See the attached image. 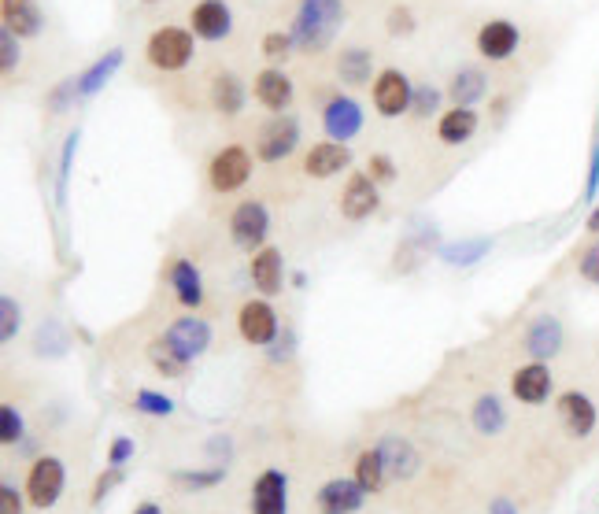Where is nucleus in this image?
<instances>
[{"mask_svg":"<svg viewBox=\"0 0 599 514\" xmlns=\"http://www.w3.org/2000/svg\"><path fill=\"white\" fill-rule=\"evenodd\" d=\"M26 492L23 489H15L12 481H4L0 485V514H23L26 511Z\"/></svg>","mask_w":599,"mask_h":514,"instance_id":"8fccbe9b","label":"nucleus"},{"mask_svg":"<svg viewBox=\"0 0 599 514\" xmlns=\"http://www.w3.org/2000/svg\"><path fill=\"white\" fill-rule=\"evenodd\" d=\"M123 470H115V466H104V470H100L97 474V481H93V492H89V503H93V507H100V503L108 500L111 496V489H115V485H123Z\"/></svg>","mask_w":599,"mask_h":514,"instance_id":"49530a36","label":"nucleus"},{"mask_svg":"<svg viewBox=\"0 0 599 514\" xmlns=\"http://www.w3.org/2000/svg\"><path fill=\"white\" fill-rule=\"evenodd\" d=\"M189 30L196 34V41H226L233 34V12L226 0H196L189 8Z\"/></svg>","mask_w":599,"mask_h":514,"instance_id":"6ab92c4d","label":"nucleus"},{"mask_svg":"<svg viewBox=\"0 0 599 514\" xmlns=\"http://www.w3.org/2000/svg\"><path fill=\"white\" fill-rule=\"evenodd\" d=\"M252 97H256L259 108L270 111V115H285V111L293 108L296 86H293V78H289L285 67L267 63V67L256 71V78H252Z\"/></svg>","mask_w":599,"mask_h":514,"instance_id":"4468645a","label":"nucleus"},{"mask_svg":"<svg viewBox=\"0 0 599 514\" xmlns=\"http://www.w3.org/2000/svg\"><path fill=\"white\" fill-rule=\"evenodd\" d=\"M211 108L219 111L222 119H237L241 111L248 108V97H252V86H248L241 74L233 71H215L211 78Z\"/></svg>","mask_w":599,"mask_h":514,"instance_id":"5701e85b","label":"nucleus"},{"mask_svg":"<svg viewBox=\"0 0 599 514\" xmlns=\"http://www.w3.org/2000/svg\"><path fill=\"white\" fill-rule=\"evenodd\" d=\"M141 4H159V0H141Z\"/></svg>","mask_w":599,"mask_h":514,"instance_id":"4d7b16f0","label":"nucleus"},{"mask_svg":"<svg viewBox=\"0 0 599 514\" xmlns=\"http://www.w3.org/2000/svg\"><path fill=\"white\" fill-rule=\"evenodd\" d=\"M252 514H289V474L278 466L259 470L252 481V496H248Z\"/></svg>","mask_w":599,"mask_h":514,"instance_id":"a211bd4d","label":"nucleus"},{"mask_svg":"<svg viewBox=\"0 0 599 514\" xmlns=\"http://www.w3.org/2000/svg\"><path fill=\"white\" fill-rule=\"evenodd\" d=\"M74 100H78V82H74V78H63V82H56V86L49 89V97H45V111H49V115H63Z\"/></svg>","mask_w":599,"mask_h":514,"instance_id":"a19ab883","label":"nucleus"},{"mask_svg":"<svg viewBox=\"0 0 599 514\" xmlns=\"http://www.w3.org/2000/svg\"><path fill=\"white\" fill-rule=\"evenodd\" d=\"M204 452H208L219 466H226V463H230V455H233V441L226 437V433H215V437L204 444Z\"/></svg>","mask_w":599,"mask_h":514,"instance_id":"3c124183","label":"nucleus"},{"mask_svg":"<svg viewBox=\"0 0 599 514\" xmlns=\"http://www.w3.org/2000/svg\"><path fill=\"white\" fill-rule=\"evenodd\" d=\"M448 100L452 104H463V108H477L481 100L489 97V74L481 71V67H474V63H466V67H459V71L452 74V82H448Z\"/></svg>","mask_w":599,"mask_h":514,"instance_id":"c85d7f7f","label":"nucleus"},{"mask_svg":"<svg viewBox=\"0 0 599 514\" xmlns=\"http://www.w3.org/2000/svg\"><path fill=\"white\" fill-rule=\"evenodd\" d=\"M489 514H522V511H518V503H514L511 496H492Z\"/></svg>","mask_w":599,"mask_h":514,"instance_id":"864d4df0","label":"nucleus"},{"mask_svg":"<svg viewBox=\"0 0 599 514\" xmlns=\"http://www.w3.org/2000/svg\"><path fill=\"white\" fill-rule=\"evenodd\" d=\"M596 196H599V123H596V134H592V145H588V171H585L581 200H585V204H596Z\"/></svg>","mask_w":599,"mask_h":514,"instance_id":"79ce46f5","label":"nucleus"},{"mask_svg":"<svg viewBox=\"0 0 599 514\" xmlns=\"http://www.w3.org/2000/svg\"><path fill=\"white\" fill-rule=\"evenodd\" d=\"M367 503V489L355 478H330L322 481L315 492L318 514H359Z\"/></svg>","mask_w":599,"mask_h":514,"instance_id":"aec40b11","label":"nucleus"},{"mask_svg":"<svg viewBox=\"0 0 599 514\" xmlns=\"http://www.w3.org/2000/svg\"><path fill=\"white\" fill-rule=\"evenodd\" d=\"M492 248H496L492 237H463V241H444V245H437V259L448 263V267L466 270V267H477Z\"/></svg>","mask_w":599,"mask_h":514,"instance_id":"7c9ffc66","label":"nucleus"},{"mask_svg":"<svg viewBox=\"0 0 599 514\" xmlns=\"http://www.w3.org/2000/svg\"><path fill=\"white\" fill-rule=\"evenodd\" d=\"M67 489V466L60 455H37L30 470H26L23 492L34 511H52Z\"/></svg>","mask_w":599,"mask_h":514,"instance_id":"20e7f679","label":"nucleus"},{"mask_svg":"<svg viewBox=\"0 0 599 514\" xmlns=\"http://www.w3.org/2000/svg\"><path fill=\"white\" fill-rule=\"evenodd\" d=\"M370 100H374V111L381 119H400V115H411V104H415V82L407 78L400 67H381L370 82Z\"/></svg>","mask_w":599,"mask_h":514,"instance_id":"423d86ee","label":"nucleus"},{"mask_svg":"<svg viewBox=\"0 0 599 514\" xmlns=\"http://www.w3.org/2000/svg\"><path fill=\"white\" fill-rule=\"evenodd\" d=\"M270 237V208L263 200H241L237 208L230 211V241L241 252H259L267 245Z\"/></svg>","mask_w":599,"mask_h":514,"instance_id":"9d476101","label":"nucleus"},{"mask_svg":"<svg viewBox=\"0 0 599 514\" xmlns=\"http://www.w3.org/2000/svg\"><path fill=\"white\" fill-rule=\"evenodd\" d=\"M78 145H82V130H71L60 145V167H56V204H60V208L67 204V182H71V167H74V156H78Z\"/></svg>","mask_w":599,"mask_h":514,"instance_id":"f704fd0d","label":"nucleus"},{"mask_svg":"<svg viewBox=\"0 0 599 514\" xmlns=\"http://www.w3.org/2000/svg\"><path fill=\"white\" fill-rule=\"evenodd\" d=\"M337 78H341L344 89H363L374 82V52L363 49V45H348V49L337 56Z\"/></svg>","mask_w":599,"mask_h":514,"instance_id":"c756f323","label":"nucleus"},{"mask_svg":"<svg viewBox=\"0 0 599 514\" xmlns=\"http://www.w3.org/2000/svg\"><path fill=\"white\" fill-rule=\"evenodd\" d=\"M196 56V34L189 26H156L145 41V63L159 74H178L185 71Z\"/></svg>","mask_w":599,"mask_h":514,"instance_id":"f03ea898","label":"nucleus"},{"mask_svg":"<svg viewBox=\"0 0 599 514\" xmlns=\"http://www.w3.org/2000/svg\"><path fill=\"white\" fill-rule=\"evenodd\" d=\"M441 100H444L441 86H433V82H415V104H411V115H415V119H433V115H441Z\"/></svg>","mask_w":599,"mask_h":514,"instance_id":"58836bf2","label":"nucleus"},{"mask_svg":"<svg viewBox=\"0 0 599 514\" xmlns=\"http://www.w3.org/2000/svg\"><path fill=\"white\" fill-rule=\"evenodd\" d=\"M352 167V148L341 145V141H315V145L304 152V174L315 178V182H326V178H337L341 171Z\"/></svg>","mask_w":599,"mask_h":514,"instance_id":"412c9836","label":"nucleus"},{"mask_svg":"<svg viewBox=\"0 0 599 514\" xmlns=\"http://www.w3.org/2000/svg\"><path fill=\"white\" fill-rule=\"evenodd\" d=\"M555 418L566 429V437L588 441L599 426V407L585 389H566L555 396Z\"/></svg>","mask_w":599,"mask_h":514,"instance_id":"9b49d317","label":"nucleus"},{"mask_svg":"<svg viewBox=\"0 0 599 514\" xmlns=\"http://www.w3.org/2000/svg\"><path fill=\"white\" fill-rule=\"evenodd\" d=\"M159 337L171 344L174 352L182 355L185 363L193 367L196 359H200V355L211 348V341H215V330H211V322L200 319L196 311H185V315H178L174 322H167V330L159 333Z\"/></svg>","mask_w":599,"mask_h":514,"instance_id":"1a4fd4ad","label":"nucleus"},{"mask_svg":"<svg viewBox=\"0 0 599 514\" xmlns=\"http://www.w3.org/2000/svg\"><path fill=\"white\" fill-rule=\"evenodd\" d=\"M0 23L15 37H37L45 30V12L37 0H0Z\"/></svg>","mask_w":599,"mask_h":514,"instance_id":"bb28decb","label":"nucleus"},{"mask_svg":"<svg viewBox=\"0 0 599 514\" xmlns=\"http://www.w3.org/2000/svg\"><path fill=\"white\" fill-rule=\"evenodd\" d=\"M123 60H126V52H123V49H108L104 56H97V60L89 63L86 71L74 74V82H78V100H93L97 93H104L111 78L119 74Z\"/></svg>","mask_w":599,"mask_h":514,"instance_id":"a878e982","label":"nucleus"},{"mask_svg":"<svg viewBox=\"0 0 599 514\" xmlns=\"http://www.w3.org/2000/svg\"><path fill=\"white\" fill-rule=\"evenodd\" d=\"M237 333L252 348H270V344L282 337L278 311H274V304H270L267 296H252V300H245V304L237 307Z\"/></svg>","mask_w":599,"mask_h":514,"instance_id":"6e6552de","label":"nucleus"},{"mask_svg":"<svg viewBox=\"0 0 599 514\" xmlns=\"http://www.w3.org/2000/svg\"><path fill=\"white\" fill-rule=\"evenodd\" d=\"M163 278H167L174 300H178L185 311H200V307H204V274H200V267H196L189 256L167 259Z\"/></svg>","mask_w":599,"mask_h":514,"instance_id":"f3484780","label":"nucleus"},{"mask_svg":"<svg viewBox=\"0 0 599 514\" xmlns=\"http://www.w3.org/2000/svg\"><path fill=\"white\" fill-rule=\"evenodd\" d=\"M585 233L588 237H599V200L588 208V215H585Z\"/></svg>","mask_w":599,"mask_h":514,"instance_id":"5fc2aeb1","label":"nucleus"},{"mask_svg":"<svg viewBox=\"0 0 599 514\" xmlns=\"http://www.w3.org/2000/svg\"><path fill=\"white\" fill-rule=\"evenodd\" d=\"M23 63V37H15L12 30H0V71L12 74Z\"/></svg>","mask_w":599,"mask_h":514,"instance_id":"c03bdc74","label":"nucleus"},{"mask_svg":"<svg viewBox=\"0 0 599 514\" xmlns=\"http://www.w3.org/2000/svg\"><path fill=\"white\" fill-rule=\"evenodd\" d=\"M344 19H348L344 0H296L293 23H289L296 52H304V56L326 52L341 34Z\"/></svg>","mask_w":599,"mask_h":514,"instance_id":"f257e3e1","label":"nucleus"},{"mask_svg":"<svg viewBox=\"0 0 599 514\" xmlns=\"http://www.w3.org/2000/svg\"><path fill=\"white\" fill-rule=\"evenodd\" d=\"M137 455V441L134 437H126V433H119V437H111L108 441V466H115V470H123L130 459Z\"/></svg>","mask_w":599,"mask_h":514,"instance_id":"de8ad7c7","label":"nucleus"},{"mask_svg":"<svg viewBox=\"0 0 599 514\" xmlns=\"http://www.w3.org/2000/svg\"><path fill=\"white\" fill-rule=\"evenodd\" d=\"M415 12L407 8V4H396V8H389V15H385V30H389L392 37H411L415 34Z\"/></svg>","mask_w":599,"mask_h":514,"instance_id":"a18cd8bd","label":"nucleus"},{"mask_svg":"<svg viewBox=\"0 0 599 514\" xmlns=\"http://www.w3.org/2000/svg\"><path fill=\"white\" fill-rule=\"evenodd\" d=\"M470 426L481 433V437H500L503 429L511 426V415H507V404H503L500 392H481L470 407Z\"/></svg>","mask_w":599,"mask_h":514,"instance_id":"cd10ccee","label":"nucleus"},{"mask_svg":"<svg viewBox=\"0 0 599 514\" xmlns=\"http://www.w3.org/2000/svg\"><path fill=\"white\" fill-rule=\"evenodd\" d=\"M304 141V126L293 111L285 115H270L267 123L256 130V160L259 163H282L289 160Z\"/></svg>","mask_w":599,"mask_h":514,"instance_id":"39448f33","label":"nucleus"},{"mask_svg":"<svg viewBox=\"0 0 599 514\" xmlns=\"http://www.w3.org/2000/svg\"><path fill=\"white\" fill-rule=\"evenodd\" d=\"M367 174L378 185H392L396 178H400V171H396L392 156H385V152H374V156H370V160H367Z\"/></svg>","mask_w":599,"mask_h":514,"instance_id":"09e8293b","label":"nucleus"},{"mask_svg":"<svg viewBox=\"0 0 599 514\" xmlns=\"http://www.w3.org/2000/svg\"><path fill=\"white\" fill-rule=\"evenodd\" d=\"M566 348V326L559 315H551V311H540L533 319L526 322V330H522V352L529 359H540V363H551V359H559Z\"/></svg>","mask_w":599,"mask_h":514,"instance_id":"f8f14e48","label":"nucleus"},{"mask_svg":"<svg viewBox=\"0 0 599 514\" xmlns=\"http://www.w3.org/2000/svg\"><path fill=\"white\" fill-rule=\"evenodd\" d=\"M293 348H296L293 330H285L282 337H278V341L270 344L267 352H270V359H274V363H285V359H293Z\"/></svg>","mask_w":599,"mask_h":514,"instance_id":"603ef678","label":"nucleus"},{"mask_svg":"<svg viewBox=\"0 0 599 514\" xmlns=\"http://www.w3.org/2000/svg\"><path fill=\"white\" fill-rule=\"evenodd\" d=\"M248 278L256 285L259 296H278L285 289V256L278 245H263L248 259Z\"/></svg>","mask_w":599,"mask_h":514,"instance_id":"4be33fe9","label":"nucleus"},{"mask_svg":"<svg viewBox=\"0 0 599 514\" xmlns=\"http://www.w3.org/2000/svg\"><path fill=\"white\" fill-rule=\"evenodd\" d=\"M226 481V466H189V470H174L171 485L178 492H211Z\"/></svg>","mask_w":599,"mask_h":514,"instance_id":"473e14b6","label":"nucleus"},{"mask_svg":"<svg viewBox=\"0 0 599 514\" xmlns=\"http://www.w3.org/2000/svg\"><path fill=\"white\" fill-rule=\"evenodd\" d=\"M19 330H23V307H19V300L15 296H0V341L12 344L15 337H19Z\"/></svg>","mask_w":599,"mask_h":514,"instance_id":"ea45409f","label":"nucleus"},{"mask_svg":"<svg viewBox=\"0 0 599 514\" xmlns=\"http://www.w3.org/2000/svg\"><path fill=\"white\" fill-rule=\"evenodd\" d=\"M148 363H152V370H156L159 378H171V381L185 378V370H189V363H185L182 355L174 352L163 337H156V341L148 344Z\"/></svg>","mask_w":599,"mask_h":514,"instance_id":"72a5a7b5","label":"nucleus"},{"mask_svg":"<svg viewBox=\"0 0 599 514\" xmlns=\"http://www.w3.org/2000/svg\"><path fill=\"white\" fill-rule=\"evenodd\" d=\"M378 448H381V459H385V470H389V481H411L418 474L422 455H418V448L407 441V437L385 433L378 441Z\"/></svg>","mask_w":599,"mask_h":514,"instance_id":"393cba45","label":"nucleus"},{"mask_svg":"<svg viewBox=\"0 0 599 514\" xmlns=\"http://www.w3.org/2000/svg\"><path fill=\"white\" fill-rule=\"evenodd\" d=\"M134 411L145 418H171L174 411H178V404H174V396H167V392H159V389H137Z\"/></svg>","mask_w":599,"mask_h":514,"instance_id":"c9c22d12","label":"nucleus"},{"mask_svg":"<svg viewBox=\"0 0 599 514\" xmlns=\"http://www.w3.org/2000/svg\"><path fill=\"white\" fill-rule=\"evenodd\" d=\"M337 208H341V215L348 222H367L370 215L381 208V185L374 182L367 171H352L341 189Z\"/></svg>","mask_w":599,"mask_h":514,"instance_id":"dca6fc26","label":"nucleus"},{"mask_svg":"<svg viewBox=\"0 0 599 514\" xmlns=\"http://www.w3.org/2000/svg\"><path fill=\"white\" fill-rule=\"evenodd\" d=\"M522 41H526L522 26L514 23V19H503V15H496V19H485V23L477 26L474 49H477V56H481V60L507 63L511 56H518Z\"/></svg>","mask_w":599,"mask_h":514,"instance_id":"0eeeda50","label":"nucleus"},{"mask_svg":"<svg viewBox=\"0 0 599 514\" xmlns=\"http://www.w3.org/2000/svg\"><path fill=\"white\" fill-rule=\"evenodd\" d=\"M252 171H256V152H252V148L241 145V141L222 145L208 160L211 193L230 196V193H237V189H245V185L252 182Z\"/></svg>","mask_w":599,"mask_h":514,"instance_id":"7ed1b4c3","label":"nucleus"},{"mask_svg":"<svg viewBox=\"0 0 599 514\" xmlns=\"http://www.w3.org/2000/svg\"><path fill=\"white\" fill-rule=\"evenodd\" d=\"M130 514H163V507H159L156 500H141Z\"/></svg>","mask_w":599,"mask_h":514,"instance_id":"6e6d98bb","label":"nucleus"},{"mask_svg":"<svg viewBox=\"0 0 599 514\" xmlns=\"http://www.w3.org/2000/svg\"><path fill=\"white\" fill-rule=\"evenodd\" d=\"M352 478L367 489V496H378V492H385V485H389V470H385V459H381V448L378 444H370V448H363V452L355 455V470Z\"/></svg>","mask_w":599,"mask_h":514,"instance_id":"2f4dec72","label":"nucleus"},{"mask_svg":"<svg viewBox=\"0 0 599 514\" xmlns=\"http://www.w3.org/2000/svg\"><path fill=\"white\" fill-rule=\"evenodd\" d=\"M259 52H263V60L274 63V67H285V60L296 52V41L289 30H267L263 41H259Z\"/></svg>","mask_w":599,"mask_h":514,"instance_id":"e433bc0d","label":"nucleus"},{"mask_svg":"<svg viewBox=\"0 0 599 514\" xmlns=\"http://www.w3.org/2000/svg\"><path fill=\"white\" fill-rule=\"evenodd\" d=\"M363 126H367V111L363 104L352 97V93H333L326 104H322V130L330 141H355V137L363 134Z\"/></svg>","mask_w":599,"mask_h":514,"instance_id":"ddd939ff","label":"nucleus"},{"mask_svg":"<svg viewBox=\"0 0 599 514\" xmlns=\"http://www.w3.org/2000/svg\"><path fill=\"white\" fill-rule=\"evenodd\" d=\"M26 441V418L15 404L0 407V444L4 448H15V444Z\"/></svg>","mask_w":599,"mask_h":514,"instance_id":"4c0bfd02","label":"nucleus"},{"mask_svg":"<svg viewBox=\"0 0 599 514\" xmlns=\"http://www.w3.org/2000/svg\"><path fill=\"white\" fill-rule=\"evenodd\" d=\"M477 130H481V115L477 108H463V104H448V108L437 115V141L441 145H466V141H474Z\"/></svg>","mask_w":599,"mask_h":514,"instance_id":"b1692460","label":"nucleus"},{"mask_svg":"<svg viewBox=\"0 0 599 514\" xmlns=\"http://www.w3.org/2000/svg\"><path fill=\"white\" fill-rule=\"evenodd\" d=\"M577 278L599 289V237H592L577 256Z\"/></svg>","mask_w":599,"mask_h":514,"instance_id":"37998d69","label":"nucleus"},{"mask_svg":"<svg viewBox=\"0 0 599 514\" xmlns=\"http://www.w3.org/2000/svg\"><path fill=\"white\" fill-rule=\"evenodd\" d=\"M511 396L526 407H544L555 396V374L548 363L540 359H526L522 367L511 374Z\"/></svg>","mask_w":599,"mask_h":514,"instance_id":"2eb2a0df","label":"nucleus"}]
</instances>
